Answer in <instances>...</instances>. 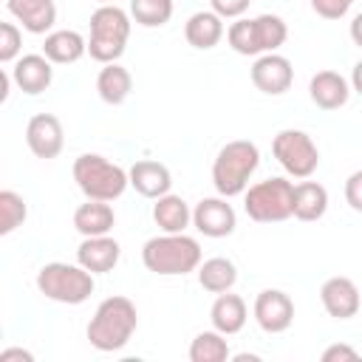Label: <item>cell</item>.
Wrapping results in <instances>:
<instances>
[{
	"instance_id": "cell-1",
	"label": "cell",
	"mask_w": 362,
	"mask_h": 362,
	"mask_svg": "<svg viewBox=\"0 0 362 362\" xmlns=\"http://www.w3.org/2000/svg\"><path fill=\"white\" fill-rule=\"evenodd\" d=\"M136 325H139V311L133 300L113 294L96 305L85 334L96 351L110 354V351H122L130 342V337L136 334Z\"/></svg>"
},
{
	"instance_id": "cell-2",
	"label": "cell",
	"mask_w": 362,
	"mask_h": 362,
	"mask_svg": "<svg viewBox=\"0 0 362 362\" xmlns=\"http://www.w3.org/2000/svg\"><path fill=\"white\" fill-rule=\"evenodd\" d=\"M141 263L161 277L189 274L201 266V243L184 232H164L141 246Z\"/></svg>"
},
{
	"instance_id": "cell-3",
	"label": "cell",
	"mask_w": 362,
	"mask_h": 362,
	"mask_svg": "<svg viewBox=\"0 0 362 362\" xmlns=\"http://www.w3.org/2000/svg\"><path fill=\"white\" fill-rule=\"evenodd\" d=\"M257 164H260V150L255 141H249V139L226 141L212 161V184H215L218 195H223V198L243 195Z\"/></svg>"
},
{
	"instance_id": "cell-4",
	"label": "cell",
	"mask_w": 362,
	"mask_h": 362,
	"mask_svg": "<svg viewBox=\"0 0 362 362\" xmlns=\"http://www.w3.org/2000/svg\"><path fill=\"white\" fill-rule=\"evenodd\" d=\"M127 37H130V14L124 8L105 3L90 14V37H88L90 59L102 65L116 62L124 54Z\"/></svg>"
},
{
	"instance_id": "cell-5",
	"label": "cell",
	"mask_w": 362,
	"mask_h": 362,
	"mask_svg": "<svg viewBox=\"0 0 362 362\" xmlns=\"http://www.w3.org/2000/svg\"><path fill=\"white\" fill-rule=\"evenodd\" d=\"M74 181L93 201H116L130 187V175L99 153H82L74 161Z\"/></svg>"
},
{
	"instance_id": "cell-6",
	"label": "cell",
	"mask_w": 362,
	"mask_h": 362,
	"mask_svg": "<svg viewBox=\"0 0 362 362\" xmlns=\"http://www.w3.org/2000/svg\"><path fill=\"white\" fill-rule=\"evenodd\" d=\"M93 272L74 263H45L37 272V288L42 297L62 303V305H79L93 294Z\"/></svg>"
},
{
	"instance_id": "cell-7",
	"label": "cell",
	"mask_w": 362,
	"mask_h": 362,
	"mask_svg": "<svg viewBox=\"0 0 362 362\" xmlns=\"http://www.w3.org/2000/svg\"><path fill=\"white\" fill-rule=\"evenodd\" d=\"M243 209L257 223H280L294 215V184L286 178H266L243 192Z\"/></svg>"
},
{
	"instance_id": "cell-8",
	"label": "cell",
	"mask_w": 362,
	"mask_h": 362,
	"mask_svg": "<svg viewBox=\"0 0 362 362\" xmlns=\"http://www.w3.org/2000/svg\"><path fill=\"white\" fill-rule=\"evenodd\" d=\"M272 153L280 167L294 178H311L320 167V150L305 130L286 127L272 139Z\"/></svg>"
},
{
	"instance_id": "cell-9",
	"label": "cell",
	"mask_w": 362,
	"mask_h": 362,
	"mask_svg": "<svg viewBox=\"0 0 362 362\" xmlns=\"http://www.w3.org/2000/svg\"><path fill=\"white\" fill-rule=\"evenodd\" d=\"M252 314L257 320V325L266 331V334H283L291 322H294V303L286 291L280 288H263L257 297H255V305H252Z\"/></svg>"
},
{
	"instance_id": "cell-10",
	"label": "cell",
	"mask_w": 362,
	"mask_h": 362,
	"mask_svg": "<svg viewBox=\"0 0 362 362\" xmlns=\"http://www.w3.org/2000/svg\"><path fill=\"white\" fill-rule=\"evenodd\" d=\"M25 144L37 158H57L65 147L62 122L54 113H37L25 124Z\"/></svg>"
},
{
	"instance_id": "cell-11",
	"label": "cell",
	"mask_w": 362,
	"mask_h": 362,
	"mask_svg": "<svg viewBox=\"0 0 362 362\" xmlns=\"http://www.w3.org/2000/svg\"><path fill=\"white\" fill-rule=\"evenodd\" d=\"M192 226L204 235V238H226L235 232L238 226V215L232 209V204H226V198H201L192 209Z\"/></svg>"
},
{
	"instance_id": "cell-12",
	"label": "cell",
	"mask_w": 362,
	"mask_h": 362,
	"mask_svg": "<svg viewBox=\"0 0 362 362\" xmlns=\"http://www.w3.org/2000/svg\"><path fill=\"white\" fill-rule=\"evenodd\" d=\"M294 82V68L291 62L272 51V54H260L252 65V85L260 90V93H269V96H280L291 88Z\"/></svg>"
},
{
	"instance_id": "cell-13",
	"label": "cell",
	"mask_w": 362,
	"mask_h": 362,
	"mask_svg": "<svg viewBox=\"0 0 362 362\" xmlns=\"http://www.w3.org/2000/svg\"><path fill=\"white\" fill-rule=\"evenodd\" d=\"M320 300H322V308L328 311V317L334 320H351L359 314L362 308V297H359V288L351 277H328L320 288Z\"/></svg>"
},
{
	"instance_id": "cell-14",
	"label": "cell",
	"mask_w": 362,
	"mask_h": 362,
	"mask_svg": "<svg viewBox=\"0 0 362 362\" xmlns=\"http://www.w3.org/2000/svg\"><path fill=\"white\" fill-rule=\"evenodd\" d=\"M51 65L54 62L45 54H23L11 68V79L23 93L37 96V93L48 90V85L54 82V68Z\"/></svg>"
},
{
	"instance_id": "cell-15",
	"label": "cell",
	"mask_w": 362,
	"mask_h": 362,
	"mask_svg": "<svg viewBox=\"0 0 362 362\" xmlns=\"http://www.w3.org/2000/svg\"><path fill=\"white\" fill-rule=\"evenodd\" d=\"M308 96L320 110H339L351 96V82L337 71H317L308 82Z\"/></svg>"
},
{
	"instance_id": "cell-16",
	"label": "cell",
	"mask_w": 362,
	"mask_h": 362,
	"mask_svg": "<svg viewBox=\"0 0 362 362\" xmlns=\"http://www.w3.org/2000/svg\"><path fill=\"white\" fill-rule=\"evenodd\" d=\"M127 175H130V187H133L139 195H144V198H161V195H167L170 187H173V175H170L167 164L153 161V158L136 161V164L127 170Z\"/></svg>"
},
{
	"instance_id": "cell-17",
	"label": "cell",
	"mask_w": 362,
	"mask_h": 362,
	"mask_svg": "<svg viewBox=\"0 0 362 362\" xmlns=\"http://www.w3.org/2000/svg\"><path fill=\"white\" fill-rule=\"evenodd\" d=\"M122 257V246L107 238V235H96V238H85L76 249V263L85 266L93 274H105L110 272Z\"/></svg>"
},
{
	"instance_id": "cell-18",
	"label": "cell",
	"mask_w": 362,
	"mask_h": 362,
	"mask_svg": "<svg viewBox=\"0 0 362 362\" xmlns=\"http://www.w3.org/2000/svg\"><path fill=\"white\" fill-rule=\"evenodd\" d=\"M6 8L11 17L23 23L28 34H45L57 23L54 0H6Z\"/></svg>"
},
{
	"instance_id": "cell-19",
	"label": "cell",
	"mask_w": 362,
	"mask_h": 362,
	"mask_svg": "<svg viewBox=\"0 0 362 362\" xmlns=\"http://www.w3.org/2000/svg\"><path fill=\"white\" fill-rule=\"evenodd\" d=\"M209 320H212V328L232 337L238 331H243L246 320H249V311H246V303L240 294H232V291H223L215 297L212 308H209Z\"/></svg>"
},
{
	"instance_id": "cell-20",
	"label": "cell",
	"mask_w": 362,
	"mask_h": 362,
	"mask_svg": "<svg viewBox=\"0 0 362 362\" xmlns=\"http://www.w3.org/2000/svg\"><path fill=\"white\" fill-rule=\"evenodd\" d=\"M116 223L113 206L107 201H93L88 198L85 204H79L74 209V226L82 238H96V235H107Z\"/></svg>"
},
{
	"instance_id": "cell-21",
	"label": "cell",
	"mask_w": 362,
	"mask_h": 362,
	"mask_svg": "<svg viewBox=\"0 0 362 362\" xmlns=\"http://www.w3.org/2000/svg\"><path fill=\"white\" fill-rule=\"evenodd\" d=\"M184 37L192 48L209 51L223 40V17L215 11H195L184 23Z\"/></svg>"
},
{
	"instance_id": "cell-22",
	"label": "cell",
	"mask_w": 362,
	"mask_h": 362,
	"mask_svg": "<svg viewBox=\"0 0 362 362\" xmlns=\"http://www.w3.org/2000/svg\"><path fill=\"white\" fill-rule=\"evenodd\" d=\"M42 54L54 62V65H71L76 59H82L88 54V40L79 31H51L42 42Z\"/></svg>"
},
{
	"instance_id": "cell-23",
	"label": "cell",
	"mask_w": 362,
	"mask_h": 362,
	"mask_svg": "<svg viewBox=\"0 0 362 362\" xmlns=\"http://www.w3.org/2000/svg\"><path fill=\"white\" fill-rule=\"evenodd\" d=\"M153 221L161 232H184L192 223V209L187 206V201L181 195H161L153 204Z\"/></svg>"
},
{
	"instance_id": "cell-24",
	"label": "cell",
	"mask_w": 362,
	"mask_h": 362,
	"mask_svg": "<svg viewBox=\"0 0 362 362\" xmlns=\"http://www.w3.org/2000/svg\"><path fill=\"white\" fill-rule=\"evenodd\" d=\"M96 90H99V99L107 102V105H122L130 90H133V76L124 65L119 62H107L99 76H96Z\"/></svg>"
},
{
	"instance_id": "cell-25",
	"label": "cell",
	"mask_w": 362,
	"mask_h": 362,
	"mask_svg": "<svg viewBox=\"0 0 362 362\" xmlns=\"http://www.w3.org/2000/svg\"><path fill=\"white\" fill-rule=\"evenodd\" d=\"M328 209V189L317 181L294 184V218L297 221H320Z\"/></svg>"
},
{
	"instance_id": "cell-26",
	"label": "cell",
	"mask_w": 362,
	"mask_h": 362,
	"mask_svg": "<svg viewBox=\"0 0 362 362\" xmlns=\"http://www.w3.org/2000/svg\"><path fill=\"white\" fill-rule=\"evenodd\" d=\"M198 283L209 294L232 291V286L238 283V269L229 257H209L198 266Z\"/></svg>"
},
{
	"instance_id": "cell-27",
	"label": "cell",
	"mask_w": 362,
	"mask_h": 362,
	"mask_svg": "<svg viewBox=\"0 0 362 362\" xmlns=\"http://www.w3.org/2000/svg\"><path fill=\"white\" fill-rule=\"evenodd\" d=\"M189 359L192 362H226L229 359V342L221 331H201L189 342Z\"/></svg>"
},
{
	"instance_id": "cell-28",
	"label": "cell",
	"mask_w": 362,
	"mask_h": 362,
	"mask_svg": "<svg viewBox=\"0 0 362 362\" xmlns=\"http://www.w3.org/2000/svg\"><path fill=\"white\" fill-rule=\"evenodd\" d=\"M226 42L235 54L240 57H260V42H257V31H255V17H238L229 28H226Z\"/></svg>"
},
{
	"instance_id": "cell-29",
	"label": "cell",
	"mask_w": 362,
	"mask_h": 362,
	"mask_svg": "<svg viewBox=\"0 0 362 362\" xmlns=\"http://www.w3.org/2000/svg\"><path fill=\"white\" fill-rule=\"evenodd\" d=\"M130 17L144 28H158L173 17V0H130Z\"/></svg>"
},
{
	"instance_id": "cell-30",
	"label": "cell",
	"mask_w": 362,
	"mask_h": 362,
	"mask_svg": "<svg viewBox=\"0 0 362 362\" xmlns=\"http://www.w3.org/2000/svg\"><path fill=\"white\" fill-rule=\"evenodd\" d=\"M255 31H257V42H260V51L263 54L277 51L286 42V37H288L286 20L277 17V14H260V17H255Z\"/></svg>"
},
{
	"instance_id": "cell-31",
	"label": "cell",
	"mask_w": 362,
	"mask_h": 362,
	"mask_svg": "<svg viewBox=\"0 0 362 362\" xmlns=\"http://www.w3.org/2000/svg\"><path fill=\"white\" fill-rule=\"evenodd\" d=\"M28 215L25 198L14 189H0V235H11Z\"/></svg>"
},
{
	"instance_id": "cell-32",
	"label": "cell",
	"mask_w": 362,
	"mask_h": 362,
	"mask_svg": "<svg viewBox=\"0 0 362 362\" xmlns=\"http://www.w3.org/2000/svg\"><path fill=\"white\" fill-rule=\"evenodd\" d=\"M20 48H23V34L14 23H0V62H17L20 59Z\"/></svg>"
},
{
	"instance_id": "cell-33",
	"label": "cell",
	"mask_w": 362,
	"mask_h": 362,
	"mask_svg": "<svg viewBox=\"0 0 362 362\" xmlns=\"http://www.w3.org/2000/svg\"><path fill=\"white\" fill-rule=\"evenodd\" d=\"M351 6H354V0H311V8L322 20H339V17L348 14Z\"/></svg>"
},
{
	"instance_id": "cell-34",
	"label": "cell",
	"mask_w": 362,
	"mask_h": 362,
	"mask_svg": "<svg viewBox=\"0 0 362 362\" xmlns=\"http://www.w3.org/2000/svg\"><path fill=\"white\" fill-rule=\"evenodd\" d=\"M249 3H252V0H209L212 11L221 14L223 20H238V17H243V11L249 8Z\"/></svg>"
},
{
	"instance_id": "cell-35",
	"label": "cell",
	"mask_w": 362,
	"mask_h": 362,
	"mask_svg": "<svg viewBox=\"0 0 362 362\" xmlns=\"http://www.w3.org/2000/svg\"><path fill=\"white\" fill-rule=\"evenodd\" d=\"M345 201L354 212H362V170H356L345 178Z\"/></svg>"
},
{
	"instance_id": "cell-36",
	"label": "cell",
	"mask_w": 362,
	"mask_h": 362,
	"mask_svg": "<svg viewBox=\"0 0 362 362\" xmlns=\"http://www.w3.org/2000/svg\"><path fill=\"white\" fill-rule=\"evenodd\" d=\"M359 359V354L351 348V345H328L325 351H322V362H356Z\"/></svg>"
},
{
	"instance_id": "cell-37",
	"label": "cell",
	"mask_w": 362,
	"mask_h": 362,
	"mask_svg": "<svg viewBox=\"0 0 362 362\" xmlns=\"http://www.w3.org/2000/svg\"><path fill=\"white\" fill-rule=\"evenodd\" d=\"M14 359L34 362V354L31 351H23V348H6V351H0V362H14Z\"/></svg>"
},
{
	"instance_id": "cell-38",
	"label": "cell",
	"mask_w": 362,
	"mask_h": 362,
	"mask_svg": "<svg viewBox=\"0 0 362 362\" xmlns=\"http://www.w3.org/2000/svg\"><path fill=\"white\" fill-rule=\"evenodd\" d=\"M348 34H351V40H354V45H359L362 48V11L351 20V28H348Z\"/></svg>"
},
{
	"instance_id": "cell-39",
	"label": "cell",
	"mask_w": 362,
	"mask_h": 362,
	"mask_svg": "<svg viewBox=\"0 0 362 362\" xmlns=\"http://www.w3.org/2000/svg\"><path fill=\"white\" fill-rule=\"evenodd\" d=\"M351 88L356 90V93H362V59L354 65V71H351Z\"/></svg>"
},
{
	"instance_id": "cell-40",
	"label": "cell",
	"mask_w": 362,
	"mask_h": 362,
	"mask_svg": "<svg viewBox=\"0 0 362 362\" xmlns=\"http://www.w3.org/2000/svg\"><path fill=\"white\" fill-rule=\"evenodd\" d=\"M96 3H102V6H105V3H113V0H96Z\"/></svg>"
}]
</instances>
